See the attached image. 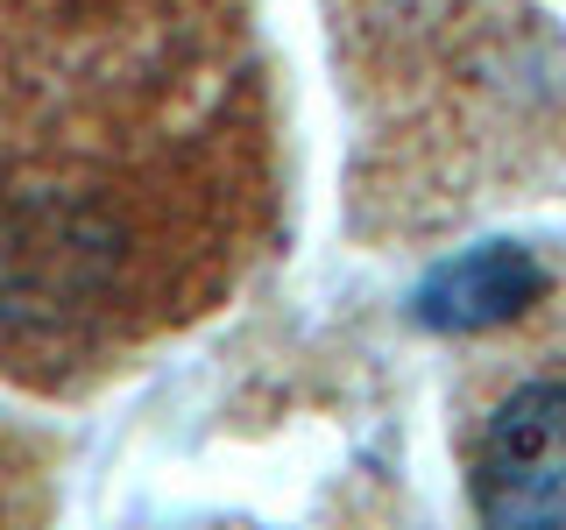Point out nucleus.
<instances>
[{"instance_id":"obj_1","label":"nucleus","mask_w":566,"mask_h":530,"mask_svg":"<svg viewBox=\"0 0 566 530\" xmlns=\"http://www.w3.org/2000/svg\"><path fill=\"white\" fill-rule=\"evenodd\" d=\"M482 530H566V382H524L495 403L474 453Z\"/></svg>"},{"instance_id":"obj_2","label":"nucleus","mask_w":566,"mask_h":530,"mask_svg":"<svg viewBox=\"0 0 566 530\" xmlns=\"http://www.w3.org/2000/svg\"><path fill=\"white\" fill-rule=\"evenodd\" d=\"M545 297V269L538 255L517 241H482V247H460V255L432 262L411 290V318L424 332H489L524 318Z\"/></svg>"}]
</instances>
